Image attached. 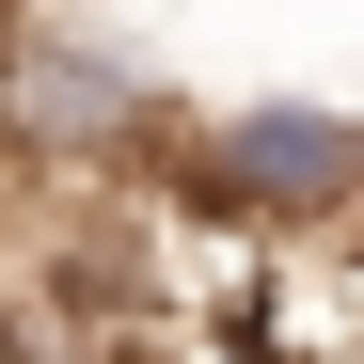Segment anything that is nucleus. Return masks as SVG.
<instances>
[{"instance_id": "obj_1", "label": "nucleus", "mask_w": 364, "mask_h": 364, "mask_svg": "<svg viewBox=\"0 0 364 364\" xmlns=\"http://www.w3.org/2000/svg\"><path fill=\"white\" fill-rule=\"evenodd\" d=\"M191 191L237 237H333L348 191H364V127L333 95H237V111L191 127Z\"/></svg>"}, {"instance_id": "obj_2", "label": "nucleus", "mask_w": 364, "mask_h": 364, "mask_svg": "<svg viewBox=\"0 0 364 364\" xmlns=\"http://www.w3.org/2000/svg\"><path fill=\"white\" fill-rule=\"evenodd\" d=\"M143 127H159V80H143L127 32H95V16H16V32H0V143H16V159L111 174Z\"/></svg>"}]
</instances>
